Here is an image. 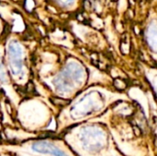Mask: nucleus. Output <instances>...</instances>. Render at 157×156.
<instances>
[{"instance_id": "nucleus-1", "label": "nucleus", "mask_w": 157, "mask_h": 156, "mask_svg": "<svg viewBox=\"0 0 157 156\" xmlns=\"http://www.w3.org/2000/svg\"><path fill=\"white\" fill-rule=\"evenodd\" d=\"M7 64L10 74L16 79H23L26 72L25 52L19 41L13 40L8 42L6 48Z\"/></svg>"}, {"instance_id": "nucleus-2", "label": "nucleus", "mask_w": 157, "mask_h": 156, "mask_svg": "<svg viewBox=\"0 0 157 156\" xmlns=\"http://www.w3.org/2000/svg\"><path fill=\"white\" fill-rule=\"evenodd\" d=\"M82 72L78 65L75 63H69L60 74L53 80V85L56 90L60 93L70 92L75 86L80 81Z\"/></svg>"}, {"instance_id": "nucleus-3", "label": "nucleus", "mask_w": 157, "mask_h": 156, "mask_svg": "<svg viewBox=\"0 0 157 156\" xmlns=\"http://www.w3.org/2000/svg\"><path fill=\"white\" fill-rule=\"evenodd\" d=\"M31 149L39 154H49L52 156H69L61 148L49 141H38L31 145Z\"/></svg>"}, {"instance_id": "nucleus-4", "label": "nucleus", "mask_w": 157, "mask_h": 156, "mask_svg": "<svg viewBox=\"0 0 157 156\" xmlns=\"http://www.w3.org/2000/svg\"><path fill=\"white\" fill-rule=\"evenodd\" d=\"M7 82H8L7 72H6L5 63L3 62V57L0 54V83L1 84H6Z\"/></svg>"}, {"instance_id": "nucleus-5", "label": "nucleus", "mask_w": 157, "mask_h": 156, "mask_svg": "<svg viewBox=\"0 0 157 156\" xmlns=\"http://www.w3.org/2000/svg\"><path fill=\"white\" fill-rule=\"evenodd\" d=\"M63 6H69L74 3V0H56Z\"/></svg>"}]
</instances>
